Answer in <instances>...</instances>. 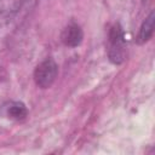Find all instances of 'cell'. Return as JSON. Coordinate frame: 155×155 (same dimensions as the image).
Here are the masks:
<instances>
[{"label": "cell", "mask_w": 155, "mask_h": 155, "mask_svg": "<svg viewBox=\"0 0 155 155\" xmlns=\"http://www.w3.org/2000/svg\"><path fill=\"white\" fill-rule=\"evenodd\" d=\"M108 58L113 64H121L125 61V31L120 23L110 27L108 33Z\"/></svg>", "instance_id": "6da1fadb"}, {"label": "cell", "mask_w": 155, "mask_h": 155, "mask_svg": "<svg viewBox=\"0 0 155 155\" xmlns=\"http://www.w3.org/2000/svg\"><path fill=\"white\" fill-rule=\"evenodd\" d=\"M58 76V65L52 58H46L40 62L33 73V79L39 88H50Z\"/></svg>", "instance_id": "7a4b0ae2"}, {"label": "cell", "mask_w": 155, "mask_h": 155, "mask_svg": "<svg viewBox=\"0 0 155 155\" xmlns=\"http://www.w3.org/2000/svg\"><path fill=\"white\" fill-rule=\"evenodd\" d=\"M27 1L28 0H0V30L17 17Z\"/></svg>", "instance_id": "3957f363"}, {"label": "cell", "mask_w": 155, "mask_h": 155, "mask_svg": "<svg viewBox=\"0 0 155 155\" xmlns=\"http://www.w3.org/2000/svg\"><path fill=\"white\" fill-rule=\"evenodd\" d=\"M61 40L67 47H78L84 40V30L76 22H70L62 30Z\"/></svg>", "instance_id": "277c9868"}, {"label": "cell", "mask_w": 155, "mask_h": 155, "mask_svg": "<svg viewBox=\"0 0 155 155\" xmlns=\"http://www.w3.org/2000/svg\"><path fill=\"white\" fill-rule=\"evenodd\" d=\"M154 25H155V12L151 11L140 24V28L137 35V42L139 45H143L151 39L154 34Z\"/></svg>", "instance_id": "5b68a950"}, {"label": "cell", "mask_w": 155, "mask_h": 155, "mask_svg": "<svg viewBox=\"0 0 155 155\" xmlns=\"http://www.w3.org/2000/svg\"><path fill=\"white\" fill-rule=\"evenodd\" d=\"M7 116L12 120L16 121H21L24 120L28 115V109L25 107V104L23 102H12L8 107H7Z\"/></svg>", "instance_id": "8992f818"}]
</instances>
